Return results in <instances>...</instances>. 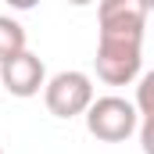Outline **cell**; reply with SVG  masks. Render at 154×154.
Instances as JSON below:
<instances>
[{"instance_id": "8", "label": "cell", "mask_w": 154, "mask_h": 154, "mask_svg": "<svg viewBox=\"0 0 154 154\" xmlns=\"http://www.w3.org/2000/svg\"><path fill=\"white\" fill-rule=\"evenodd\" d=\"M39 0H7V7H14V11H32Z\"/></svg>"}, {"instance_id": "3", "label": "cell", "mask_w": 154, "mask_h": 154, "mask_svg": "<svg viewBox=\"0 0 154 154\" xmlns=\"http://www.w3.org/2000/svg\"><path fill=\"white\" fill-rule=\"evenodd\" d=\"M97 79H104L108 86H125L140 75L143 65V43H129V39H97Z\"/></svg>"}, {"instance_id": "4", "label": "cell", "mask_w": 154, "mask_h": 154, "mask_svg": "<svg viewBox=\"0 0 154 154\" xmlns=\"http://www.w3.org/2000/svg\"><path fill=\"white\" fill-rule=\"evenodd\" d=\"M147 14H151V11L143 7V0H97L100 39H129V43H143Z\"/></svg>"}, {"instance_id": "7", "label": "cell", "mask_w": 154, "mask_h": 154, "mask_svg": "<svg viewBox=\"0 0 154 154\" xmlns=\"http://www.w3.org/2000/svg\"><path fill=\"white\" fill-rule=\"evenodd\" d=\"M25 50V29L14 18H0V65Z\"/></svg>"}, {"instance_id": "5", "label": "cell", "mask_w": 154, "mask_h": 154, "mask_svg": "<svg viewBox=\"0 0 154 154\" xmlns=\"http://www.w3.org/2000/svg\"><path fill=\"white\" fill-rule=\"evenodd\" d=\"M0 86L11 93V97H36L39 90L47 86V68L32 50H22L14 57H7L0 65Z\"/></svg>"}, {"instance_id": "9", "label": "cell", "mask_w": 154, "mask_h": 154, "mask_svg": "<svg viewBox=\"0 0 154 154\" xmlns=\"http://www.w3.org/2000/svg\"><path fill=\"white\" fill-rule=\"evenodd\" d=\"M72 7H86V4H93V0H68Z\"/></svg>"}, {"instance_id": "2", "label": "cell", "mask_w": 154, "mask_h": 154, "mask_svg": "<svg viewBox=\"0 0 154 154\" xmlns=\"http://www.w3.org/2000/svg\"><path fill=\"white\" fill-rule=\"evenodd\" d=\"M43 100H47V111L57 118H75L86 115V108L93 104V82L86 72H57L54 79H47L43 86Z\"/></svg>"}, {"instance_id": "10", "label": "cell", "mask_w": 154, "mask_h": 154, "mask_svg": "<svg viewBox=\"0 0 154 154\" xmlns=\"http://www.w3.org/2000/svg\"><path fill=\"white\" fill-rule=\"evenodd\" d=\"M143 7H147V11H154V0H143Z\"/></svg>"}, {"instance_id": "1", "label": "cell", "mask_w": 154, "mask_h": 154, "mask_svg": "<svg viewBox=\"0 0 154 154\" xmlns=\"http://www.w3.org/2000/svg\"><path fill=\"white\" fill-rule=\"evenodd\" d=\"M136 125H140V111L125 97H93V104L86 108V129H90V136H97L104 143L129 140L136 133Z\"/></svg>"}, {"instance_id": "11", "label": "cell", "mask_w": 154, "mask_h": 154, "mask_svg": "<svg viewBox=\"0 0 154 154\" xmlns=\"http://www.w3.org/2000/svg\"><path fill=\"white\" fill-rule=\"evenodd\" d=\"M0 154H4V151H0Z\"/></svg>"}, {"instance_id": "6", "label": "cell", "mask_w": 154, "mask_h": 154, "mask_svg": "<svg viewBox=\"0 0 154 154\" xmlns=\"http://www.w3.org/2000/svg\"><path fill=\"white\" fill-rule=\"evenodd\" d=\"M136 111H140V143L143 154H154V68L136 86Z\"/></svg>"}]
</instances>
